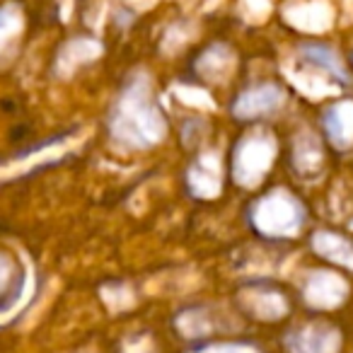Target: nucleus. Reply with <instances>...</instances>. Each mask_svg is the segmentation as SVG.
I'll use <instances>...</instances> for the list:
<instances>
[{
    "label": "nucleus",
    "mask_w": 353,
    "mask_h": 353,
    "mask_svg": "<svg viewBox=\"0 0 353 353\" xmlns=\"http://www.w3.org/2000/svg\"><path fill=\"white\" fill-rule=\"evenodd\" d=\"M274 150L276 148L269 136H247L237 145L235 162H232L237 182L245 184V187H252V184L259 182L261 174L269 170Z\"/></svg>",
    "instance_id": "3"
},
{
    "label": "nucleus",
    "mask_w": 353,
    "mask_h": 353,
    "mask_svg": "<svg viewBox=\"0 0 353 353\" xmlns=\"http://www.w3.org/2000/svg\"><path fill=\"white\" fill-rule=\"evenodd\" d=\"M112 126L114 136L136 148L152 145L165 133V121H162L160 112L148 99L145 88H138V85L121 97Z\"/></svg>",
    "instance_id": "1"
},
{
    "label": "nucleus",
    "mask_w": 353,
    "mask_h": 353,
    "mask_svg": "<svg viewBox=\"0 0 353 353\" xmlns=\"http://www.w3.org/2000/svg\"><path fill=\"white\" fill-rule=\"evenodd\" d=\"M312 247L327 259H334L339 264H353V247L343 240L341 235H332V232H317L312 240Z\"/></svg>",
    "instance_id": "7"
},
{
    "label": "nucleus",
    "mask_w": 353,
    "mask_h": 353,
    "mask_svg": "<svg viewBox=\"0 0 353 353\" xmlns=\"http://www.w3.org/2000/svg\"><path fill=\"white\" fill-rule=\"evenodd\" d=\"M283 104V94L276 85H256V88L247 90L237 104L232 107V112L240 119H256L266 117V114L276 112Z\"/></svg>",
    "instance_id": "4"
},
{
    "label": "nucleus",
    "mask_w": 353,
    "mask_h": 353,
    "mask_svg": "<svg viewBox=\"0 0 353 353\" xmlns=\"http://www.w3.org/2000/svg\"><path fill=\"white\" fill-rule=\"evenodd\" d=\"M254 218H256V225L264 232L285 237L300 230V225H303V208L288 194L276 192L269 194L264 201H259Z\"/></svg>",
    "instance_id": "2"
},
{
    "label": "nucleus",
    "mask_w": 353,
    "mask_h": 353,
    "mask_svg": "<svg viewBox=\"0 0 353 353\" xmlns=\"http://www.w3.org/2000/svg\"><path fill=\"white\" fill-rule=\"evenodd\" d=\"M303 56L307 63L312 65H319V68H324L329 75H334V78H339L343 83L346 80V70H343L341 61H339V56L334 54L332 49H327V46H305L303 49Z\"/></svg>",
    "instance_id": "8"
},
{
    "label": "nucleus",
    "mask_w": 353,
    "mask_h": 353,
    "mask_svg": "<svg viewBox=\"0 0 353 353\" xmlns=\"http://www.w3.org/2000/svg\"><path fill=\"white\" fill-rule=\"evenodd\" d=\"M339 336L334 329L329 327H307L300 329L298 334L288 339V351L290 353H336Z\"/></svg>",
    "instance_id": "5"
},
{
    "label": "nucleus",
    "mask_w": 353,
    "mask_h": 353,
    "mask_svg": "<svg viewBox=\"0 0 353 353\" xmlns=\"http://www.w3.org/2000/svg\"><path fill=\"white\" fill-rule=\"evenodd\" d=\"M201 353H254L252 348H242V346H218V348H206Z\"/></svg>",
    "instance_id": "10"
},
{
    "label": "nucleus",
    "mask_w": 353,
    "mask_h": 353,
    "mask_svg": "<svg viewBox=\"0 0 353 353\" xmlns=\"http://www.w3.org/2000/svg\"><path fill=\"white\" fill-rule=\"evenodd\" d=\"M17 30H20V15L15 8L8 6L6 10H0V44H6Z\"/></svg>",
    "instance_id": "9"
},
{
    "label": "nucleus",
    "mask_w": 353,
    "mask_h": 353,
    "mask_svg": "<svg viewBox=\"0 0 353 353\" xmlns=\"http://www.w3.org/2000/svg\"><path fill=\"white\" fill-rule=\"evenodd\" d=\"M324 128H327V136L334 145L346 148L353 141V104H334L324 117Z\"/></svg>",
    "instance_id": "6"
}]
</instances>
